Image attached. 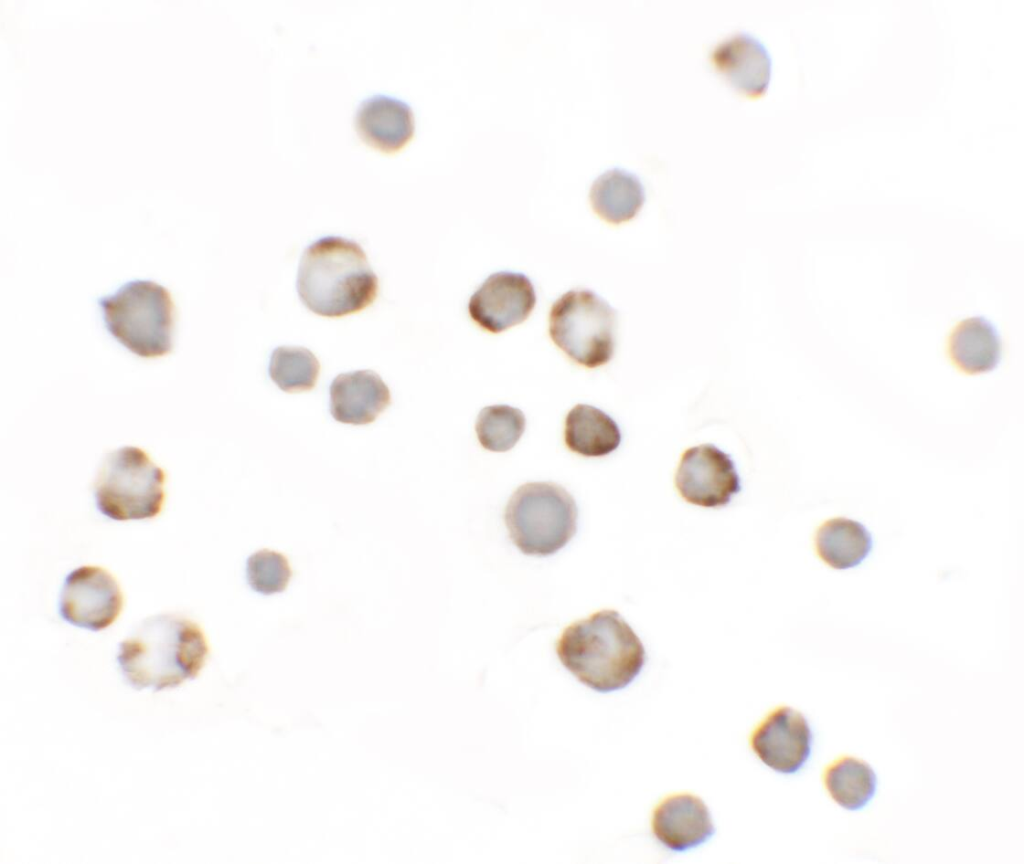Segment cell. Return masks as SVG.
I'll list each match as a JSON object with an SVG mask.
<instances>
[{"label": "cell", "mask_w": 1024, "mask_h": 864, "mask_svg": "<svg viewBox=\"0 0 1024 864\" xmlns=\"http://www.w3.org/2000/svg\"><path fill=\"white\" fill-rule=\"evenodd\" d=\"M208 651L196 623L181 615L160 614L144 620L120 643L116 659L131 687L160 691L194 679Z\"/></svg>", "instance_id": "cell-1"}, {"label": "cell", "mask_w": 1024, "mask_h": 864, "mask_svg": "<svg viewBox=\"0 0 1024 864\" xmlns=\"http://www.w3.org/2000/svg\"><path fill=\"white\" fill-rule=\"evenodd\" d=\"M556 653L581 683L602 693L628 686L646 661L641 640L615 610H601L567 626Z\"/></svg>", "instance_id": "cell-2"}, {"label": "cell", "mask_w": 1024, "mask_h": 864, "mask_svg": "<svg viewBox=\"0 0 1024 864\" xmlns=\"http://www.w3.org/2000/svg\"><path fill=\"white\" fill-rule=\"evenodd\" d=\"M296 286L309 310L334 318L359 312L372 304L378 292V278L358 243L326 236L303 252Z\"/></svg>", "instance_id": "cell-3"}, {"label": "cell", "mask_w": 1024, "mask_h": 864, "mask_svg": "<svg viewBox=\"0 0 1024 864\" xmlns=\"http://www.w3.org/2000/svg\"><path fill=\"white\" fill-rule=\"evenodd\" d=\"M107 331L132 353L156 358L172 350L169 291L150 280H133L97 301Z\"/></svg>", "instance_id": "cell-4"}, {"label": "cell", "mask_w": 1024, "mask_h": 864, "mask_svg": "<svg viewBox=\"0 0 1024 864\" xmlns=\"http://www.w3.org/2000/svg\"><path fill=\"white\" fill-rule=\"evenodd\" d=\"M578 511L573 497L550 482L520 486L505 510L509 536L526 555L548 556L563 548L574 536Z\"/></svg>", "instance_id": "cell-5"}, {"label": "cell", "mask_w": 1024, "mask_h": 864, "mask_svg": "<svg viewBox=\"0 0 1024 864\" xmlns=\"http://www.w3.org/2000/svg\"><path fill=\"white\" fill-rule=\"evenodd\" d=\"M164 471L138 447H122L107 455L95 483L101 514L117 520L153 518L164 503Z\"/></svg>", "instance_id": "cell-6"}, {"label": "cell", "mask_w": 1024, "mask_h": 864, "mask_svg": "<svg viewBox=\"0 0 1024 864\" xmlns=\"http://www.w3.org/2000/svg\"><path fill=\"white\" fill-rule=\"evenodd\" d=\"M615 331L616 311L590 290H571L551 308V339L572 360L588 368L612 358Z\"/></svg>", "instance_id": "cell-7"}, {"label": "cell", "mask_w": 1024, "mask_h": 864, "mask_svg": "<svg viewBox=\"0 0 1024 864\" xmlns=\"http://www.w3.org/2000/svg\"><path fill=\"white\" fill-rule=\"evenodd\" d=\"M122 606L123 595L116 579L101 567L76 568L64 580L59 613L74 626L105 629L116 620Z\"/></svg>", "instance_id": "cell-8"}, {"label": "cell", "mask_w": 1024, "mask_h": 864, "mask_svg": "<svg viewBox=\"0 0 1024 864\" xmlns=\"http://www.w3.org/2000/svg\"><path fill=\"white\" fill-rule=\"evenodd\" d=\"M675 484L687 502L711 508L727 505L741 490L734 462L712 444H702L684 452Z\"/></svg>", "instance_id": "cell-9"}, {"label": "cell", "mask_w": 1024, "mask_h": 864, "mask_svg": "<svg viewBox=\"0 0 1024 864\" xmlns=\"http://www.w3.org/2000/svg\"><path fill=\"white\" fill-rule=\"evenodd\" d=\"M812 732L799 711L781 706L756 727L750 745L759 759L771 769L792 774L807 762L812 748Z\"/></svg>", "instance_id": "cell-10"}, {"label": "cell", "mask_w": 1024, "mask_h": 864, "mask_svg": "<svg viewBox=\"0 0 1024 864\" xmlns=\"http://www.w3.org/2000/svg\"><path fill=\"white\" fill-rule=\"evenodd\" d=\"M536 303L529 278L517 272L490 275L471 296L468 310L483 329L499 333L523 322Z\"/></svg>", "instance_id": "cell-11"}, {"label": "cell", "mask_w": 1024, "mask_h": 864, "mask_svg": "<svg viewBox=\"0 0 1024 864\" xmlns=\"http://www.w3.org/2000/svg\"><path fill=\"white\" fill-rule=\"evenodd\" d=\"M652 830L666 848L682 852L705 843L715 832L708 807L692 794H675L654 809Z\"/></svg>", "instance_id": "cell-12"}, {"label": "cell", "mask_w": 1024, "mask_h": 864, "mask_svg": "<svg viewBox=\"0 0 1024 864\" xmlns=\"http://www.w3.org/2000/svg\"><path fill=\"white\" fill-rule=\"evenodd\" d=\"M717 71L738 92L759 97L768 88L772 62L766 47L748 33H736L720 42L711 53Z\"/></svg>", "instance_id": "cell-13"}, {"label": "cell", "mask_w": 1024, "mask_h": 864, "mask_svg": "<svg viewBox=\"0 0 1024 864\" xmlns=\"http://www.w3.org/2000/svg\"><path fill=\"white\" fill-rule=\"evenodd\" d=\"M329 393L330 413L336 421L344 424L372 423L391 403L388 386L371 370L338 375L332 381Z\"/></svg>", "instance_id": "cell-14"}, {"label": "cell", "mask_w": 1024, "mask_h": 864, "mask_svg": "<svg viewBox=\"0 0 1024 864\" xmlns=\"http://www.w3.org/2000/svg\"><path fill=\"white\" fill-rule=\"evenodd\" d=\"M354 122L361 139L384 152L401 149L412 138L415 128L410 105L384 94L361 101Z\"/></svg>", "instance_id": "cell-15"}, {"label": "cell", "mask_w": 1024, "mask_h": 864, "mask_svg": "<svg viewBox=\"0 0 1024 864\" xmlns=\"http://www.w3.org/2000/svg\"><path fill=\"white\" fill-rule=\"evenodd\" d=\"M947 353L960 371L975 375L994 370L1001 360L1002 342L995 326L983 317L960 321L951 331Z\"/></svg>", "instance_id": "cell-16"}, {"label": "cell", "mask_w": 1024, "mask_h": 864, "mask_svg": "<svg viewBox=\"0 0 1024 864\" xmlns=\"http://www.w3.org/2000/svg\"><path fill=\"white\" fill-rule=\"evenodd\" d=\"M589 198L601 218L619 224L636 216L645 202V190L636 175L613 168L595 179Z\"/></svg>", "instance_id": "cell-17"}, {"label": "cell", "mask_w": 1024, "mask_h": 864, "mask_svg": "<svg viewBox=\"0 0 1024 864\" xmlns=\"http://www.w3.org/2000/svg\"><path fill=\"white\" fill-rule=\"evenodd\" d=\"M872 546V536L866 527L844 517L827 520L815 536L818 556L839 570L858 566L869 555Z\"/></svg>", "instance_id": "cell-18"}, {"label": "cell", "mask_w": 1024, "mask_h": 864, "mask_svg": "<svg viewBox=\"0 0 1024 864\" xmlns=\"http://www.w3.org/2000/svg\"><path fill=\"white\" fill-rule=\"evenodd\" d=\"M567 447L586 457L607 455L619 446L617 423L600 409L578 404L568 413L564 430Z\"/></svg>", "instance_id": "cell-19"}, {"label": "cell", "mask_w": 1024, "mask_h": 864, "mask_svg": "<svg viewBox=\"0 0 1024 864\" xmlns=\"http://www.w3.org/2000/svg\"><path fill=\"white\" fill-rule=\"evenodd\" d=\"M823 785L831 799L847 810H860L873 798L877 777L864 760L841 755L825 766Z\"/></svg>", "instance_id": "cell-20"}, {"label": "cell", "mask_w": 1024, "mask_h": 864, "mask_svg": "<svg viewBox=\"0 0 1024 864\" xmlns=\"http://www.w3.org/2000/svg\"><path fill=\"white\" fill-rule=\"evenodd\" d=\"M319 373L318 359L306 348L281 346L271 354L270 378L284 392L311 390L316 385Z\"/></svg>", "instance_id": "cell-21"}, {"label": "cell", "mask_w": 1024, "mask_h": 864, "mask_svg": "<svg viewBox=\"0 0 1024 864\" xmlns=\"http://www.w3.org/2000/svg\"><path fill=\"white\" fill-rule=\"evenodd\" d=\"M525 429V416L517 408L494 405L483 408L476 421V433L481 445L490 451L510 450Z\"/></svg>", "instance_id": "cell-22"}, {"label": "cell", "mask_w": 1024, "mask_h": 864, "mask_svg": "<svg viewBox=\"0 0 1024 864\" xmlns=\"http://www.w3.org/2000/svg\"><path fill=\"white\" fill-rule=\"evenodd\" d=\"M246 571L249 585L265 595L283 591L292 574L287 558L267 549L248 558Z\"/></svg>", "instance_id": "cell-23"}]
</instances>
